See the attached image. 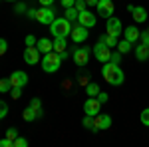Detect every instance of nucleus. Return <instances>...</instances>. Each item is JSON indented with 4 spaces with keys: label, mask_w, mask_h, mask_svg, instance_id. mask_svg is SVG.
I'll return each mask as SVG.
<instances>
[{
    "label": "nucleus",
    "mask_w": 149,
    "mask_h": 147,
    "mask_svg": "<svg viewBox=\"0 0 149 147\" xmlns=\"http://www.w3.org/2000/svg\"><path fill=\"white\" fill-rule=\"evenodd\" d=\"M102 74H103V79L109 84V86H121L123 84V72L119 70V64H113V62H105L102 68Z\"/></svg>",
    "instance_id": "1"
},
{
    "label": "nucleus",
    "mask_w": 149,
    "mask_h": 147,
    "mask_svg": "<svg viewBox=\"0 0 149 147\" xmlns=\"http://www.w3.org/2000/svg\"><path fill=\"white\" fill-rule=\"evenodd\" d=\"M50 32L54 38H68L72 32V24L68 18H54V22L50 24Z\"/></svg>",
    "instance_id": "2"
},
{
    "label": "nucleus",
    "mask_w": 149,
    "mask_h": 147,
    "mask_svg": "<svg viewBox=\"0 0 149 147\" xmlns=\"http://www.w3.org/2000/svg\"><path fill=\"white\" fill-rule=\"evenodd\" d=\"M60 66H62V58H60V54H58L56 50L44 54V58H42V70H44L46 74H54V72H58Z\"/></svg>",
    "instance_id": "3"
},
{
    "label": "nucleus",
    "mask_w": 149,
    "mask_h": 147,
    "mask_svg": "<svg viewBox=\"0 0 149 147\" xmlns=\"http://www.w3.org/2000/svg\"><path fill=\"white\" fill-rule=\"evenodd\" d=\"M93 54H95V60L97 62H109V58H111V52H109V46L105 44L103 40H100L97 44L93 46Z\"/></svg>",
    "instance_id": "4"
},
{
    "label": "nucleus",
    "mask_w": 149,
    "mask_h": 147,
    "mask_svg": "<svg viewBox=\"0 0 149 147\" xmlns=\"http://www.w3.org/2000/svg\"><path fill=\"white\" fill-rule=\"evenodd\" d=\"M95 8H97V14H100L102 18H111V16H113V10H115L111 0H97Z\"/></svg>",
    "instance_id": "5"
},
{
    "label": "nucleus",
    "mask_w": 149,
    "mask_h": 147,
    "mask_svg": "<svg viewBox=\"0 0 149 147\" xmlns=\"http://www.w3.org/2000/svg\"><path fill=\"white\" fill-rule=\"evenodd\" d=\"M123 32V26H121V20L119 18H107V22H105V34L109 36H117L119 38V34Z\"/></svg>",
    "instance_id": "6"
},
{
    "label": "nucleus",
    "mask_w": 149,
    "mask_h": 147,
    "mask_svg": "<svg viewBox=\"0 0 149 147\" xmlns=\"http://www.w3.org/2000/svg\"><path fill=\"white\" fill-rule=\"evenodd\" d=\"M100 109H102V102L97 100V98H90L88 95V100H86V103H84V111H86V115H97L100 113Z\"/></svg>",
    "instance_id": "7"
},
{
    "label": "nucleus",
    "mask_w": 149,
    "mask_h": 147,
    "mask_svg": "<svg viewBox=\"0 0 149 147\" xmlns=\"http://www.w3.org/2000/svg\"><path fill=\"white\" fill-rule=\"evenodd\" d=\"M36 20L40 24H52L54 22V10L50 6H42L40 10H36Z\"/></svg>",
    "instance_id": "8"
},
{
    "label": "nucleus",
    "mask_w": 149,
    "mask_h": 147,
    "mask_svg": "<svg viewBox=\"0 0 149 147\" xmlns=\"http://www.w3.org/2000/svg\"><path fill=\"white\" fill-rule=\"evenodd\" d=\"M111 127V117L105 115V113H97L93 115V131H102V129H109Z\"/></svg>",
    "instance_id": "9"
},
{
    "label": "nucleus",
    "mask_w": 149,
    "mask_h": 147,
    "mask_svg": "<svg viewBox=\"0 0 149 147\" xmlns=\"http://www.w3.org/2000/svg\"><path fill=\"white\" fill-rule=\"evenodd\" d=\"M40 54L42 52L36 46H26V50H24V62L30 64V66H34V64H38V60H40Z\"/></svg>",
    "instance_id": "10"
},
{
    "label": "nucleus",
    "mask_w": 149,
    "mask_h": 147,
    "mask_svg": "<svg viewBox=\"0 0 149 147\" xmlns=\"http://www.w3.org/2000/svg\"><path fill=\"white\" fill-rule=\"evenodd\" d=\"M10 84H12V88H24L28 84V76L24 74L22 70H16V72L10 74Z\"/></svg>",
    "instance_id": "11"
},
{
    "label": "nucleus",
    "mask_w": 149,
    "mask_h": 147,
    "mask_svg": "<svg viewBox=\"0 0 149 147\" xmlns=\"http://www.w3.org/2000/svg\"><path fill=\"white\" fill-rule=\"evenodd\" d=\"M127 10L133 16V22H145V20H147V10H145L143 6H133V4H129Z\"/></svg>",
    "instance_id": "12"
},
{
    "label": "nucleus",
    "mask_w": 149,
    "mask_h": 147,
    "mask_svg": "<svg viewBox=\"0 0 149 147\" xmlns=\"http://www.w3.org/2000/svg\"><path fill=\"white\" fill-rule=\"evenodd\" d=\"M88 30H90V28H86V26H81V24L74 26L72 32H70V34H72V40L78 42V44H80V42H86V40H88Z\"/></svg>",
    "instance_id": "13"
},
{
    "label": "nucleus",
    "mask_w": 149,
    "mask_h": 147,
    "mask_svg": "<svg viewBox=\"0 0 149 147\" xmlns=\"http://www.w3.org/2000/svg\"><path fill=\"white\" fill-rule=\"evenodd\" d=\"M78 22L81 26H86V28H93L95 26V14H92L90 10H81L78 14Z\"/></svg>",
    "instance_id": "14"
},
{
    "label": "nucleus",
    "mask_w": 149,
    "mask_h": 147,
    "mask_svg": "<svg viewBox=\"0 0 149 147\" xmlns=\"http://www.w3.org/2000/svg\"><path fill=\"white\" fill-rule=\"evenodd\" d=\"M72 56H74V62H76L78 66H86L88 60H90V50H88V48H78Z\"/></svg>",
    "instance_id": "15"
},
{
    "label": "nucleus",
    "mask_w": 149,
    "mask_h": 147,
    "mask_svg": "<svg viewBox=\"0 0 149 147\" xmlns=\"http://www.w3.org/2000/svg\"><path fill=\"white\" fill-rule=\"evenodd\" d=\"M139 34H141V32L137 30V26H133V24H131V26H127L125 30H123V36H125V40H129L131 44L139 40Z\"/></svg>",
    "instance_id": "16"
},
{
    "label": "nucleus",
    "mask_w": 149,
    "mask_h": 147,
    "mask_svg": "<svg viewBox=\"0 0 149 147\" xmlns=\"http://www.w3.org/2000/svg\"><path fill=\"white\" fill-rule=\"evenodd\" d=\"M36 48H38L42 54H48V52H52V50H54V42H52V40H48V38H40V40L36 42Z\"/></svg>",
    "instance_id": "17"
},
{
    "label": "nucleus",
    "mask_w": 149,
    "mask_h": 147,
    "mask_svg": "<svg viewBox=\"0 0 149 147\" xmlns=\"http://www.w3.org/2000/svg\"><path fill=\"white\" fill-rule=\"evenodd\" d=\"M135 58H137L139 62H145V60L149 58V46L139 44L137 48H135Z\"/></svg>",
    "instance_id": "18"
},
{
    "label": "nucleus",
    "mask_w": 149,
    "mask_h": 147,
    "mask_svg": "<svg viewBox=\"0 0 149 147\" xmlns=\"http://www.w3.org/2000/svg\"><path fill=\"white\" fill-rule=\"evenodd\" d=\"M117 52H121V54H129V52H131V42L125 40V38L119 40V42H117Z\"/></svg>",
    "instance_id": "19"
},
{
    "label": "nucleus",
    "mask_w": 149,
    "mask_h": 147,
    "mask_svg": "<svg viewBox=\"0 0 149 147\" xmlns=\"http://www.w3.org/2000/svg\"><path fill=\"white\" fill-rule=\"evenodd\" d=\"M22 117H24V119H26V121H34V119H38V113H36L34 109H32V107H30V105H28V107H26V109H24Z\"/></svg>",
    "instance_id": "20"
},
{
    "label": "nucleus",
    "mask_w": 149,
    "mask_h": 147,
    "mask_svg": "<svg viewBox=\"0 0 149 147\" xmlns=\"http://www.w3.org/2000/svg\"><path fill=\"white\" fill-rule=\"evenodd\" d=\"M100 91H102V90H100V86H97V84H88V86H86V93H88L90 98H95Z\"/></svg>",
    "instance_id": "21"
},
{
    "label": "nucleus",
    "mask_w": 149,
    "mask_h": 147,
    "mask_svg": "<svg viewBox=\"0 0 149 147\" xmlns=\"http://www.w3.org/2000/svg\"><path fill=\"white\" fill-rule=\"evenodd\" d=\"M78 14H80V12L76 10V6H72V8H66V16H64V18H68L70 22H76V20H78Z\"/></svg>",
    "instance_id": "22"
},
{
    "label": "nucleus",
    "mask_w": 149,
    "mask_h": 147,
    "mask_svg": "<svg viewBox=\"0 0 149 147\" xmlns=\"http://www.w3.org/2000/svg\"><path fill=\"white\" fill-rule=\"evenodd\" d=\"M54 50L58 54L66 50V38H54Z\"/></svg>",
    "instance_id": "23"
},
{
    "label": "nucleus",
    "mask_w": 149,
    "mask_h": 147,
    "mask_svg": "<svg viewBox=\"0 0 149 147\" xmlns=\"http://www.w3.org/2000/svg\"><path fill=\"white\" fill-rule=\"evenodd\" d=\"M30 107L38 113V117H42V103H40V100H38V98H34V100L30 102Z\"/></svg>",
    "instance_id": "24"
},
{
    "label": "nucleus",
    "mask_w": 149,
    "mask_h": 147,
    "mask_svg": "<svg viewBox=\"0 0 149 147\" xmlns=\"http://www.w3.org/2000/svg\"><path fill=\"white\" fill-rule=\"evenodd\" d=\"M102 40H103V42H105L107 46H109V48L117 46V36H109V34H105V36H102Z\"/></svg>",
    "instance_id": "25"
},
{
    "label": "nucleus",
    "mask_w": 149,
    "mask_h": 147,
    "mask_svg": "<svg viewBox=\"0 0 149 147\" xmlns=\"http://www.w3.org/2000/svg\"><path fill=\"white\" fill-rule=\"evenodd\" d=\"M12 90V84H10V78L8 79H0V93H6V91Z\"/></svg>",
    "instance_id": "26"
},
{
    "label": "nucleus",
    "mask_w": 149,
    "mask_h": 147,
    "mask_svg": "<svg viewBox=\"0 0 149 147\" xmlns=\"http://www.w3.org/2000/svg\"><path fill=\"white\" fill-rule=\"evenodd\" d=\"M81 123H84V127H88V129H93V117L92 115H86Z\"/></svg>",
    "instance_id": "27"
},
{
    "label": "nucleus",
    "mask_w": 149,
    "mask_h": 147,
    "mask_svg": "<svg viewBox=\"0 0 149 147\" xmlns=\"http://www.w3.org/2000/svg\"><path fill=\"white\" fill-rule=\"evenodd\" d=\"M141 123H143V125H147V127H149V107L141 111Z\"/></svg>",
    "instance_id": "28"
},
{
    "label": "nucleus",
    "mask_w": 149,
    "mask_h": 147,
    "mask_svg": "<svg viewBox=\"0 0 149 147\" xmlns=\"http://www.w3.org/2000/svg\"><path fill=\"white\" fill-rule=\"evenodd\" d=\"M6 137H8L10 141H14V139L18 137V131H16V127H10V129L6 131Z\"/></svg>",
    "instance_id": "29"
},
{
    "label": "nucleus",
    "mask_w": 149,
    "mask_h": 147,
    "mask_svg": "<svg viewBox=\"0 0 149 147\" xmlns=\"http://www.w3.org/2000/svg\"><path fill=\"white\" fill-rule=\"evenodd\" d=\"M6 113H8V105H6V102H2V100H0V119H2V117H6Z\"/></svg>",
    "instance_id": "30"
},
{
    "label": "nucleus",
    "mask_w": 149,
    "mask_h": 147,
    "mask_svg": "<svg viewBox=\"0 0 149 147\" xmlns=\"http://www.w3.org/2000/svg\"><path fill=\"white\" fill-rule=\"evenodd\" d=\"M22 90H24V88H12V90H10V95L14 98V100H18V98L22 95Z\"/></svg>",
    "instance_id": "31"
},
{
    "label": "nucleus",
    "mask_w": 149,
    "mask_h": 147,
    "mask_svg": "<svg viewBox=\"0 0 149 147\" xmlns=\"http://www.w3.org/2000/svg\"><path fill=\"white\" fill-rule=\"evenodd\" d=\"M26 145H28V141L24 137H16L14 139V147H26Z\"/></svg>",
    "instance_id": "32"
},
{
    "label": "nucleus",
    "mask_w": 149,
    "mask_h": 147,
    "mask_svg": "<svg viewBox=\"0 0 149 147\" xmlns=\"http://www.w3.org/2000/svg\"><path fill=\"white\" fill-rule=\"evenodd\" d=\"M6 50H8V42H6L4 38H0V56H4Z\"/></svg>",
    "instance_id": "33"
},
{
    "label": "nucleus",
    "mask_w": 149,
    "mask_h": 147,
    "mask_svg": "<svg viewBox=\"0 0 149 147\" xmlns=\"http://www.w3.org/2000/svg\"><path fill=\"white\" fill-rule=\"evenodd\" d=\"M24 42H26V46H36V42H38V40H36V36H26V38H24Z\"/></svg>",
    "instance_id": "34"
},
{
    "label": "nucleus",
    "mask_w": 149,
    "mask_h": 147,
    "mask_svg": "<svg viewBox=\"0 0 149 147\" xmlns=\"http://www.w3.org/2000/svg\"><path fill=\"white\" fill-rule=\"evenodd\" d=\"M139 40H141V44L149 46V32H141V34H139Z\"/></svg>",
    "instance_id": "35"
},
{
    "label": "nucleus",
    "mask_w": 149,
    "mask_h": 147,
    "mask_svg": "<svg viewBox=\"0 0 149 147\" xmlns=\"http://www.w3.org/2000/svg\"><path fill=\"white\" fill-rule=\"evenodd\" d=\"M74 6H76V10H78V12L86 10V0H76V4H74Z\"/></svg>",
    "instance_id": "36"
},
{
    "label": "nucleus",
    "mask_w": 149,
    "mask_h": 147,
    "mask_svg": "<svg viewBox=\"0 0 149 147\" xmlns=\"http://www.w3.org/2000/svg\"><path fill=\"white\" fill-rule=\"evenodd\" d=\"M0 147H14V141H10L8 137L6 139H0Z\"/></svg>",
    "instance_id": "37"
},
{
    "label": "nucleus",
    "mask_w": 149,
    "mask_h": 147,
    "mask_svg": "<svg viewBox=\"0 0 149 147\" xmlns=\"http://www.w3.org/2000/svg\"><path fill=\"white\" fill-rule=\"evenodd\" d=\"M95 98H97V100H100L102 103H105V102H107V93H105V91H100V93H97Z\"/></svg>",
    "instance_id": "38"
},
{
    "label": "nucleus",
    "mask_w": 149,
    "mask_h": 147,
    "mask_svg": "<svg viewBox=\"0 0 149 147\" xmlns=\"http://www.w3.org/2000/svg\"><path fill=\"white\" fill-rule=\"evenodd\" d=\"M119 60H121V52L119 54H111V58H109V62H113V64H119Z\"/></svg>",
    "instance_id": "39"
},
{
    "label": "nucleus",
    "mask_w": 149,
    "mask_h": 147,
    "mask_svg": "<svg viewBox=\"0 0 149 147\" xmlns=\"http://www.w3.org/2000/svg\"><path fill=\"white\" fill-rule=\"evenodd\" d=\"M76 4V0H62V6H66V8H72Z\"/></svg>",
    "instance_id": "40"
},
{
    "label": "nucleus",
    "mask_w": 149,
    "mask_h": 147,
    "mask_svg": "<svg viewBox=\"0 0 149 147\" xmlns=\"http://www.w3.org/2000/svg\"><path fill=\"white\" fill-rule=\"evenodd\" d=\"M40 2V6H52L54 4V0H38Z\"/></svg>",
    "instance_id": "41"
},
{
    "label": "nucleus",
    "mask_w": 149,
    "mask_h": 147,
    "mask_svg": "<svg viewBox=\"0 0 149 147\" xmlns=\"http://www.w3.org/2000/svg\"><path fill=\"white\" fill-rule=\"evenodd\" d=\"M26 10V6H24V4H18V6H16V12H24Z\"/></svg>",
    "instance_id": "42"
},
{
    "label": "nucleus",
    "mask_w": 149,
    "mask_h": 147,
    "mask_svg": "<svg viewBox=\"0 0 149 147\" xmlns=\"http://www.w3.org/2000/svg\"><path fill=\"white\" fill-rule=\"evenodd\" d=\"M86 4H88V6H95V4H97V0H86Z\"/></svg>",
    "instance_id": "43"
},
{
    "label": "nucleus",
    "mask_w": 149,
    "mask_h": 147,
    "mask_svg": "<svg viewBox=\"0 0 149 147\" xmlns=\"http://www.w3.org/2000/svg\"><path fill=\"white\" fill-rule=\"evenodd\" d=\"M60 58H62V60H66V58H68V52H66V50H64V52H60Z\"/></svg>",
    "instance_id": "44"
},
{
    "label": "nucleus",
    "mask_w": 149,
    "mask_h": 147,
    "mask_svg": "<svg viewBox=\"0 0 149 147\" xmlns=\"http://www.w3.org/2000/svg\"><path fill=\"white\" fill-rule=\"evenodd\" d=\"M6 2H16V0H6Z\"/></svg>",
    "instance_id": "45"
},
{
    "label": "nucleus",
    "mask_w": 149,
    "mask_h": 147,
    "mask_svg": "<svg viewBox=\"0 0 149 147\" xmlns=\"http://www.w3.org/2000/svg\"><path fill=\"white\" fill-rule=\"evenodd\" d=\"M147 32H149V30H147Z\"/></svg>",
    "instance_id": "46"
}]
</instances>
